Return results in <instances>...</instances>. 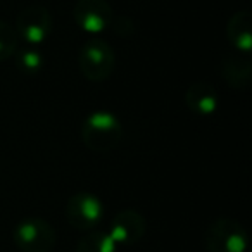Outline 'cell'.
I'll return each mask as SVG.
<instances>
[{
    "label": "cell",
    "mask_w": 252,
    "mask_h": 252,
    "mask_svg": "<svg viewBox=\"0 0 252 252\" xmlns=\"http://www.w3.org/2000/svg\"><path fill=\"white\" fill-rule=\"evenodd\" d=\"M123 125L109 111H94L81 123V140L94 152H109L119 145Z\"/></svg>",
    "instance_id": "obj_1"
},
{
    "label": "cell",
    "mask_w": 252,
    "mask_h": 252,
    "mask_svg": "<svg viewBox=\"0 0 252 252\" xmlns=\"http://www.w3.org/2000/svg\"><path fill=\"white\" fill-rule=\"evenodd\" d=\"M207 252H245L249 245L247 231L231 218H218L207 226L204 235Z\"/></svg>",
    "instance_id": "obj_2"
},
{
    "label": "cell",
    "mask_w": 252,
    "mask_h": 252,
    "mask_svg": "<svg viewBox=\"0 0 252 252\" xmlns=\"http://www.w3.org/2000/svg\"><path fill=\"white\" fill-rule=\"evenodd\" d=\"M80 71L88 81H104L112 74L116 66V54L105 40L94 38L87 42L78 56Z\"/></svg>",
    "instance_id": "obj_3"
},
{
    "label": "cell",
    "mask_w": 252,
    "mask_h": 252,
    "mask_svg": "<svg viewBox=\"0 0 252 252\" xmlns=\"http://www.w3.org/2000/svg\"><path fill=\"white\" fill-rule=\"evenodd\" d=\"M14 244L21 252H50L56 245V231L47 220L25 218L14 228Z\"/></svg>",
    "instance_id": "obj_4"
},
{
    "label": "cell",
    "mask_w": 252,
    "mask_h": 252,
    "mask_svg": "<svg viewBox=\"0 0 252 252\" xmlns=\"http://www.w3.org/2000/svg\"><path fill=\"white\" fill-rule=\"evenodd\" d=\"M54 28L52 14L43 5H28L16 18V33L18 38L25 40L30 45H40L50 36Z\"/></svg>",
    "instance_id": "obj_5"
},
{
    "label": "cell",
    "mask_w": 252,
    "mask_h": 252,
    "mask_svg": "<svg viewBox=\"0 0 252 252\" xmlns=\"http://www.w3.org/2000/svg\"><path fill=\"white\" fill-rule=\"evenodd\" d=\"M104 216V206L97 195L90 192H78L66 204V220L80 231L94 230Z\"/></svg>",
    "instance_id": "obj_6"
},
{
    "label": "cell",
    "mask_w": 252,
    "mask_h": 252,
    "mask_svg": "<svg viewBox=\"0 0 252 252\" xmlns=\"http://www.w3.org/2000/svg\"><path fill=\"white\" fill-rule=\"evenodd\" d=\"M112 18L114 12L107 0H78L73 7V19L87 33L105 32Z\"/></svg>",
    "instance_id": "obj_7"
},
{
    "label": "cell",
    "mask_w": 252,
    "mask_h": 252,
    "mask_svg": "<svg viewBox=\"0 0 252 252\" xmlns=\"http://www.w3.org/2000/svg\"><path fill=\"white\" fill-rule=\"evenodd\" d=\"M145 230L147 220L144 214L135 209H123L112 218L107 233L116 245H133L144 238Z\"/></svg>",
    "instance_id": "obj_8"
},
{
    "label": "cell",
    "mask_w": 252,
    "mask_h": 252,
    "mask_svg": "<svg viewBox=\"0 0 252 252\" xmlns=\"http://www.w3.org/2000/svg\"><path fill=\"white\" fill-rule=\"evenodd\" d=\"M220 71L231 88H247L252 80V61L249 54H231L221 61Z\"/></svg>",
    "instance_id": "obj_9"
},
{
    "label": "cell",
    "mask_w": 252,
    "mask_h": 252,
    "mask_svg": "<svg viewBox=\"0 0 252 252\" xmlns=\"http://www.w3.org/2000/svg\"><path fill=\"white\" fill-rule=\"evenodd\" d=\"M185 104L199 116H211L218 109V92L207 81H195L185 92Z\"/></svg>",
    "instance_id": "obj_10"
},
{
    "label": "cell",
    "mask_w": 252,
    "mask_h": 252,
    "mask_svg": "<svg viewBox=\"0 0 252 252\" xmlns=\"http://www.w3.org/2000/svg\"><path fill=\"white\" fill-rule=\"evenodd\" d=\"M226 36L238 52L249 54L252 49V16L249 11H237L226 25Z\"/></svg>",
    "instance_id": "obj_11"
},
{
    "label": "cell",
    "mask_w": 252,
    "mask_h": 252,
    "mask_svg": "<svg viewBox=\"0 0 252 252\" xmlns=\"http://www.w3.org/2000/svg\"><path fill=\"white\" fill-rule=\"evenodd\" d=\"M76 252H118L107 231H90L76 245Z\"/></svg>",
    "instance_id": "obj_12"
},
{
    "label": "cell",
    "mask_w": 252,
    "mask_h": 252,
    "mask_svg": "<svg viewBox=\"0 0 252 252\" xmlns=\"http://www.w3.org/2000/svg\"><path fill=\"white\" fill-rule=\"evenodd\" d=\"M43 64V56L36 49H23L16 56V66L21 73L25 74H36L42 71Z\"/></svg>",
    "instance_id": "obj_13"
},
{
    "label": "cell",
    "mask_w": 252,
    "mask_h": 252,
    "mask_svg": "<svg viewBox=\"0 0 252 252\" xmlns=\"http://www.w3.org/2000/svg\"><path fill=\"white\" fill-rule=\"evenodd\" d=\"M18 33H16L14 26L9 23L0 21V63L7 61L18 52Z\"/></svg>",
    "instance_id": "obj_14"
},
{
    "label": "cell",
    "mask_w": 252,
    "mask_h": 252,
    "mask_svg": "<svg viewBox=\"0 0 252 252\" xmlns=\"http://www.w3.org/2000/svg\"><path fill=\"white\" fill-rule=\"evenodd\" d=\"M109 28H112V32L118 36L126 38V36H131L135 33V23L133 19L126 18V16H116V18H112V23Z\"/></svg>",
    "instance_id": "obj_15"
}]
</instances>
